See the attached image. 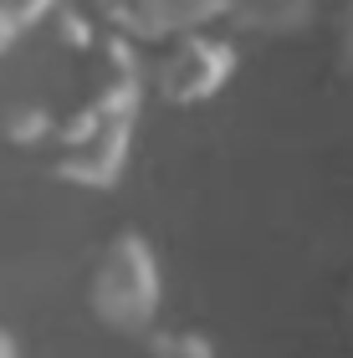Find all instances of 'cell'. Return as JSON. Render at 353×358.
<instances>
[{
  "label": "cell",
  "mask_w": 353,
  "mask_h": 358,
  "mask_svg": "<svg viewBox=\"0 0 353 358\" xmlns=\"http://www.w3.org/2000/svg\"><path fill=\"white\" fill-rule=\"evenodd\" d=\"M138 103H143V83L123 62V67L52 134V174L77 185V189H113L123 179L128 154H134Z\"/></svg>",
  "instance_id": "cell-1"
},
{
  "label": "cell",
  "mask_w": 353,
  "mask_h": 358,
  "mask_svg": "<svg viewBox=\"0 0 353 358\" xmlns=\"http://www.w3.org/2000/svg\"><path fill=\"white\" fill-rule=\"evenodd\" d=\"M164 302V266L154 241L123 225L98 246L87 266V307L108 333H149Z\"/></svg>",
  "instance_id": "cell-2"
},
{
  "label": "cell",
  "mask_w": 353,
  "mask_h": 358,
  "mask_svg": "<svg viewBox=\"0 0 353 358\" xmlns=\"http://www.w3.org/2000/svg\"><path fill=\"white\" fill-rule=\"evenodd\" d=\"M240 72V52L231 36H215L210 26H189L159 41V57L149 67V87L169 108H200L226 92V83Z\"/></svg>",
  "instance_id": "cell-3"
},
{
  "label": "cell",
  "mask_w": 353,
  "mask_h": 358,
  "mask_svg": "<svg viewBox=\"0 0 353 358\" xmlns=\"http://www.w3.org/2000/svg\"><path fill=\"white\" fill-rule=\"evenodd\" d=\"M98 15L128 41H164L174 31L210 26L220 6L215 0H98Z\"/></svg>",
  "instance_id": "cell-4"
},
{
  "label": "cell",
  "mask_w": 353,
  "mask_h": 358,
  "mask_svg": "<svg viewBox=\"0 0 353 358\" xmlns=\"http://www.w3.org/2000/svg\"><path fill=\"white\" fill-rule=\"evenodd\" d=\"M328 6H338V0H231L226 15L251 36H282V31H302Z\"/></svg>",
  "instance_id": "cell-5"
},
{
  "label": "cell",
  "mask_w": 353,
  "mask_h": 358,
  "mask_svg": "<svg viewBox=\"0 0 353 358\" xmlns=\"http://www.w3.org/2000/svg\"><path fill=\"white\" fill-rule=\"evenodd\" d=\"M143 358H215V343L200 328H154Z\"/></svg>",
  "instance_id": "cell-6"
},
{
  "label": "cell",
  "mask_w": 353,
  "mask_h": 358,
  "mask_svg": "<svg viewBox=\"0 0 353 358\" xmlns=\"http://www.w3.org/2000/svg\"><path fill=\"white\" fill-rule=\"evenodd\" d=\"M46 10H52V0H0V52H6L21 31L36 26Z\"/></svg>",
  "instance_id": "cell-7"
},
{
  "label": "cell",
  "mask_w": 353,
  "mask_h": 358,
  "mask_svg": "<svg viewBox=\"0 0 353 358\" xmlns=\"http://www.w3.org/2000/svg\"><path fill=\"white\" fill-rule=\"evenodd\" d=\"M343 26H338V67L353 72V10H338Z\"/></svg>",
  "instance_id": "cell-8"
},
{
  "label": "cell",
  "mask_w": 353,
  "mask_h": 358,
  "mask_svg": "<svg viewBox=\"0 0 353 358\" xmlns=\"http://www.w3.org/2000/svg\"><path fill=\"white\" fill-rule=\"evenodd\" d=\"M0 358H21V348H15V333L0 322Z\"/></svg>",
  "instance_id": "cell-9"
},
{
  "label": "cell",
  "mask_w": 353,
  "mask_h": 358,
  "mask_svg": "<svg viewBox=\"0 0 353 358\" xmlns=\"http://www.w3.org/2000/svg\"><path fill=\"white\" fill-rule=\"evenodd\" d=\"M348 338H353V287H348Z\"/></svg>",
  "instance_id": "cell-10"
},
{
  "label": "cell",
  "mask_w": 353,
  "mask_h": 358,
  "mask_svg": "<svg viewBox=\"0 0 353 358\" xmlns=\"http://www.w3.org/2000/svg\"><path fill=\"white\" fill-rule=\"evenodd\" d=\"M338 10H353V0H338Z\"/></svg>",
  "instance_id": "cell-11"
}]
</instances>
